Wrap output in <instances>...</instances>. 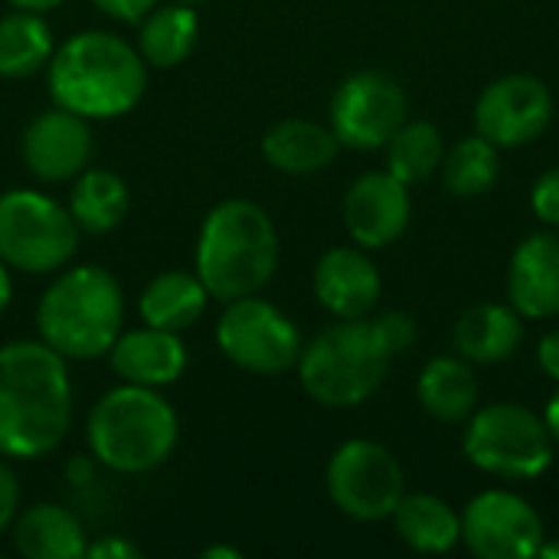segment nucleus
I'll list each match as a JSON object with an SVG mask.
<instances>
[{"instance_id":"obj_1","label":"nucleus","mask_w":559,"mask_h":559,"mask_svg":"<svg viewBox=\"0 0 559 559\" xmlns=\"http://www.w3.org/2000/svg\"><path fill=\"white\" fill-rule=\"evenodd\" d=\"M75 413L69 360L39 337L0 344V459L39 462L52 455Z\"/></svg>"},{"instance_id":"obj_2","label":"nucleus","mask_w":559,"mask_h":559,"mask_svg":"<svg viewBox=\"0 0 559 559\" xmlns=\"http://www.w3.org/2000/svg\"><path fill=\"white\" fill-rule=\"evenodd\" d=\"M147 62L138 46L111 29H79L56 43L46 62V92L88 121L131 115L147 92Z\"/></svg>"},{"instance_id":"obj_3","label":"nucleus","mask_w":559,"mask_h":559,"mask_svg":"<svg viewBox=\"0 0 559 559\" xmlns=\"http://www.w3.org/2000/svg\"><path fill=\"white\" fill-rule=\"evenodd\" d=\"M128 298L111 269L95 262H69L36 301V337L69 364L105 360L124 331Z\"/></svg>"},{"instance_id":"obj_4","label":"nucleus","mask_w":559,"mask_h":559,"mask_svg":"<svg viewBox=\"0 0 559 559\" xmlns=\"http://www.w3.org/2000/svg\"><path fill=\"white\" fill-rule=\"evenodd\" d=\"M282 239L265 206L246 197L219 200L200 223L193 272L210 298L226 305L233 298L259 295L278 272Z\"/></svg>"},{"instance_id":"obj_5","label":"nucleus","mask_w":559,"mask_h":559,"mask_svg":"<svg viewBox=\"0 0 559 559\" xmlns=\"http://www.w3.org/2000/svg\"><path fill=\"white\" fill-rule=\"evenodd\" d=\"M180 442V416L164 390L118 383L85 416V445L111 475H151L170 462Z\"/></svg>"},{"instance_id":"obj_6","label":"nucleus","mask_w":559,"mask_h":559,"mask_svg":"<svg viewBox=\"0 0 559 559\" xmlns=\"http://www.w3.org/2000/svg\"><path fill=\"white\" fill-rule=\"evenodd\" d=\"M390 364L393 357L367 314L318 331L301 347L295 373L311 403L324 409H357L383 386Z\"/></svg>"},{"instance_id":"obj_7","label":"nucleus","mask_w":559,"mask_h":559,"mask_svg":"<svg viewBox=\"0 0 559 559\" xmlns=\"http://www.w3.org/2000/svg\"><path fill=\"white\" fill-rule=\"evenodd\" d=\"M462 455L491 478L534 481L557 455V442L544 423V413L524 403H485L465 419Z\"/></svg>"},{"instance_id":"obj_8","label":"nucleus","mask_w":559,"mask_h":559,"mask_svg":"<svg viewBox=\"0 0 559 559\" xmlns=\"http://www.w3.org/2000/svg\"><path fill=\"white\" fill-rule=\"evenodd\" d=\"M82 229L69 206L36 187L0 193V262L33 278L56 275L75 262Z\"/></svg>"},{"instance_id":"obj_9","label":"nucleus","mask_w":559,"mask_h":559,"mask_svg":"<svg viewBox=\"0 0 559 559\" xmlns=\"http://www.w3.org/2000/svg\"><path fill=\"white\" fill-rule=\"evenodd\" d=\"M213 334L219 354L252 377H282L295 370L305 347L298 324L278 305L262 298V292L226 301Z\"/></svg>"},{"instance_id":"obj_10","label":"nucleus","mask_w":559,"mask_h":559,"mask_svg":"<svg viewBox=\"0 0 559 559\" xmlns=\"http://www.w3.org/2000/svg\"><path fill=\"white\" fill-rule=\"evenodd\" d=\"M324 491L344 518L357 524H380L390 521L403 501L406 472L383 442L347 439L328 459Z\"/></svg>"},{"instance_id":"obj_11","label":"nucleus","mask_w":559,"mask_h":559,"mask_svg":"<svg viewBox=\"0 0 559 559\" xmlns=\"http://www.w3.org/2000/svg\"><path fill=\"white\" fill-rule=\"evenodd\" d=\"M409 118L406 88L383 69L350 72L331 95L328 128L347 151H383Z\"/></svg>"},{"instance_id":"obj_12","label":"nucleus","mask_w":559,"mask_h":559,"mask_svg":"<svg viewBox=\"0 0 559 559\" xmlns=\"http://www.w3.org/2000/svg\"><path fill=\"white\" fill-rule=\"evenodd\" d=\"M462 544L478 559H534L547 531L537 508L511 488H485L462 511Z\"/></svg>"},{"instance_id":"obj_13","label":"nucleus","mask_w":559,"mask_h":559,"mask_svg":"<svg viewBox=\"0 0 559 559\" xmlns=\"http://www.w3.org/2000/svg\"><path fill=\"white\" fill-rule=\"evenodd\" d=\"M557 102L544 79L531 72H508L481 88L475 98V131L501 151L527 147L547 134Z\"/></svg>"},{"instance_id":"obj_14","label":"nucleus","mask_w":559,"mask_h":559,"mask_svg":"<svg viewBox=\"0 0 559 559\" xmlns=\"http://www.w3.org/2000/svg\"><path fill=\"white\" fill-rule=\"evenodd\" d=\"M92 151H95L92 121L62 105H49L36 111L20 134V157L26 170L49 187L72 183L88 167Z\"/></svg>"},{"instance_id":"obj_15","label":"nucleus","mask_w":559,"mask_h":559,"mask_svg":"<svg viewBox=\"0 0 559 559\" xmlns=\"http://www.w3.org/2000/svg\"><path fill=\"white\" fill-rule=\"evenodd\" d=\"M341 219L354 246L367 252L390 249L393 242L403 239L413 219L409 187L400 177H393L386 167L367 170L347 187L341 203Z\"/></svg>"},{"instance_id":"obj_16","label":"nucleus","mask_w":559,"mask_h":559,"mask_svg":"<svg viewBox=\"0 0 559 559\" xmlns=\"http://www.w3.org/2000/svg\"><path fill=\"white\" fill-rule=\"evenodd\" d=\"M311 292L334 321H354L377 311L383 295V278L367 249L354 242L331 246L314 262Z\"/></svg>"},{"instance_id":"obj_17","label":"nucleus","mask_w":559,"mask_h":559,"mask_svg":"<svg viewBox=\"0 0 559 559\" xmlns=\"http://www.w3.org/2000/svg\"><path fill=\"white\" fill-rule=\"evenodd\" d=\"M508 305L524 321L559 318V229H537L508 262Z\"/></svg>"},{"instance_id":"obj_18","label":"nucleus","mask_w":559,"mask_h":559,"mask_svg":"<svg viewBox=\"0 0 559 559\" xmlns=\"http://www.w3.org/2000/svg\"><path fill=\"white\" fill-rule=\"evenodd\" d=\"M105 360H108L111 373L118 377V383L167 390L187 373L190 350L183 344V334L138 324V328H124L115 337Z\"/></svg>"},{"instance_id":"obj_19","label":"nucleus","mask_w":559,"mask_h":559,"mask_svg":"<svg viewBox=\"0 0 559 559\" xmlns=\"http://www.w3.org/2000/svg\"><path fill=\"white\" fill-rule=\"evenodd\" d=\"M7 534L23 559H85L88 550V531L79 514L52 501L20 508Z\"/></svg>"},{"instance_id":"obj_20","label":"nucleus","mask_w":559,"mask_h":559,"mask_svg":"<svg viewBox=\"0 0 559 559\" xmlns=\"http://www.w3.org/2000/svg\"><path fill=\"white\" fill-rule=\"evenodd\" d=\"M524 344V318L508 301H481L452 324V350L475 367L511 360Z\"/></svg>"},{"instance_id":"obj_21","label":"nucleus","mask_w":559,"mask_h":559,"mask_svg":"<svg viewBox=\"0 0 559 559\" xmlns=\"http://www.w3.org/2000/svg\"><path fill=\"white\" fill-rule=\"evenodd\" d=\"M262 160L285 174V177H311L328 170L337 154L341 141L334 131L311 118H282L262 134Z\"/></svg>"},{"instance_id":"obj_22","label":"nucleus","mask_w":559,"mask_h":559,"mask_svg":"<svg viewBox=\"0 0 559 559\" xmlns=\"http://www.w3.org/2000/svg\"><path fill=\"white\" fill-rule=\"evenodd\" d=\"M416 403L429 419L442 426H462L481 403L475 364L459 354H439L426 360L416 377Z\"/></svg>"},{"instance_id":"obj_23","label":"nucleus","mask_w":559,"mask_h":559,"mask_svg":"<svg viewBox=\"0 0 559 559\" xmlns=\"http://www.w3.org/2000/svg\"><path fill=\"white\" fill-rule=\"evenodd\" d=\"M210 301L213 298L193 269H167L141 288L138 318H141V324L187 334L190 328L200 324Z\"/></svg>"},{"instance_id":"obj_24","label":"nucleus","mask_w":559,"mask_h":559,"mask_svg":"<svg viewBox=\"0 0 559 559\" xmlns=\"http://www.w3.org/2000/svg\"><path fill=\"white\" fill-rule=\"evenodd\" d=\"M197 39H200V13H197V3L160 0L138 23L134 46H138L141 59L147 62V69L170 72V69L183 66L193 56Z\"/></svg>"},{"instance_id":"obj_25","label":"nucleus","mask_w":559,"mask_h":559,"mask_svg":"<svg viewBox=\"0 0 559 559\" xmlns=\"http://www.w3.org/2000/svg\"><path fill=\"white\" fill-rule=\"evenodd\" d=\"M390 521L400 544L426 557H445L462 544L459 511L445 498L429 491H406Z\"/></svg>"},{"instance_id":"obj_26","label":"nucleus","mask_w":559,"mask_h":559,"mask_svg":"<svg viewBox=\"0 0 559 559\" xmlns=\"http://www.w3.org/2000/svg\"><path fill=\"white\" fill-rule=\"evenodd\" d=\"M66 206L82 233L105 236L115 233L131 213V187L111 167H85L72 183Z\"/></svg>"},{"instance_id":"obj_27","label":"nucleus","mask_w":559,"mask_h":559,"mask_svg":"<svg viewBox=\"0 0 559 559\" xmlns=\"http://www.w3.org/2000/svg\"><path fill=\"white\" fill-rule=\"evenodd\" d=\"M56 36L46 13L10 10L0 16V79H29L46 72Z\"/></svg>"},{"instance_id":"obj_28","label":"nucleus","mask_w":559,"mask_h":559,"mask_svg":"<svg viewBox=\"0 0 559 559\" xmlns=\"http://www.w3.org/2000/svg\"><path fill=\"white\" fill-rule=\"evenodd\" d=\"M442 187L459 200H478L495 190L501 177V147L488 138L465 134L455 144H445L442 167H439Z\"/></svg>"},{"instance_id":"obj_29","label":"nucleus","mask_w":559,"mask_h":559,"mask_svg":"<svg viewBox=\"0 0 559 559\" xmlns=\"http://www.w3.org/2000/svg\"><path fill=\"white\" fill-rule=\"evenodd\" d=\"M386 170L400 177L406 187L426 183L439 174L442 154H445V138L442 131L426 121V118H406L400 131L386 141Z\"/></svg>"},{"instance_id":"obj_30","label":"nucleus","mask_w":559,"mask_h":559,"mask_svg":"<svg viewBox=\"0 0 559 559\" xmlns=\"http://www.w3.org/2000/svg\"><path fill=\"white\" fill-rule=\"evenodd\" d=\"M373 318V328H377V334H380V341L386 344V350H390V357L396 360L400 354H406V350H413L416 347V341H419V324H416V318L409 314V311H373L370 314Z\"/></svg>"},{"instance_id":"obj_31","label":"nucleus","mask_w":559,"mask_h":559,"mask_svg":"<svg viewBox=\"0 0 559 559\" xmlns=\"http://www.w3.org/2000/svg\"><path fill=\"white\" fill-rule=\"evenodd\" d=\"M531 213L547 226L559 229V167L544 170L531 187Z\"/></svg>"},{"instance_id":"obj_32","label":"nucleus","mask_w":559,"mask_h":559,"mask_svg":"<svg viewBox=\"0 0 559 559\" xmlns=\"http://www.w3.org/2000/svg\"><path fill=\"white\" fill-rule=\"evenodd\" d=\"M23 508V488H20V478L16 472L10 468L7 459H0V534L10 531L16 511Z\"/></svg>"},{"instance_id":"obj_33","label":"nucleus","mask_w":559,"mask_h":559,"mask_svg":"<svg viewBox=\"0 0 559 559\" xmlns=\"http://www.w3.org/2000/svg\"><path fill=\"white\" fill-rule=\"evenodd\" d=\"M144 550L138 544H131L128 537L121 534H105L98 540H88V550L85 559H141Z\"/></svg>"},{"instance_id":"obj_34","label":"nucleus","mask_w":559,"mask_h":559,"mask_svg":"<svg viewBox=\"0 0 559 559\" xmlns=\"http://www.w3.org/2000/svg\"><path fill=\"white\" fill-rule=\"evenodd\" d=\"M160 0H92L95 10H102L105 16L118 20V23H128V26H138L144 20L147 10H154Z\"/></svg>"},{"instance_id":"obj_35","label":"nucleus","mask_w":559,"mask_h":559,"mask_svg":"<svg viewBox=\"0 0 559 559\" xmlns=\"http://www.w3.org/2000/svg\"><path fill=\"white\" fill-rule=\"evenodd\" d=\"M537 367L547 380H554L559 386V328H550L537 341Z\"/></svg>"},{"instance_id":"obj_36","label":"nucleus","mask_w":559,"mask_h":559,"mask_svg":"<svg viewBox=\"0 0 559 559\" xmlns=\"http://www.w3.org/2000/svg\"><path fill=\"white\" fill-rule=\"evenodd\" d=\"M102 465L92 459V452L88 455H75V459H69V465H66V481L69 485H75V488H85L88 481H95V472H98Z\"/></svg>"},{"instance_id":"obj_37","label":"nucleus","mask_w":559,"mask_h":559,"mask_svg":"<svg viewBox=\"0 0 559 559\" xmlns=\"http://www.w3.org/2000/svg\"><path fill=\"white\" fill-rule=\"evenodd\" d=\"M10 305H13V272L0 262V318L7 314Z\"/></svg>"},{"instance_id":"obj_38","label":"nucleus","mask_w":559,"mask_h":559,"mask_svg":"<svg viewBox=\"0 0 559 559\" xmlns=\"http://www.w3.org/2000/svg\"><path fill=\"white\" fill-rule=\"evenodd\" d=\"M544 423H547V429H550V436H554V442H557L559 449V390L544 406Z\"/></svg>"},{"instance_id":"obj_39","label":"nucleus","mask_w":559,"mask_h":559,"mask_svg":"<svg viewBox=\"0 0 559 559\" xmlns=\"http://www.w3.org/2000/svg\"><path fill=\"white\" fill-rule=\"evenodd\" d=\"M10 7H16V10H33V13H49V10H56V7H62L66 0H7Z\"/></svg>"},{"instance_id":"obj_40","label":"nucleus","mask_w":559,"mask_h":559,"mask_svg":"<svg viewBox=\"0 0 559 559\" xmlns=\"http://www.w3.org/2000/svg\"><path fill=\"white\" fill-rule=\"evenodd\" d=\"M206 559H242V550L239 547H206L203 550Z\"/></svg>"},{"instance_id":"obj_41","label":"nucleus","mask_w":559,"mask_h":559,"mask_svg":"<svg viewBox=\"0 0 559 559\" xmlns=\"http://www.w3.org/2000/svg\"><path fill=\"white\" fill-rule=\"evenodd\" d=\"M540 559H559V537H544L540 550H537Z\"/></svg>"},{"instance_id":"obj_42","label":"nucleus","mask_w":559,"mask_h":559,"mask_svg":"<svg viewBox=\"0 0 559 559\" xmlns=\"http://www.w3.org/2000/svg\"><path fill=\"white\" fill-rule=\"evenodd\" d=\"M183 3H203V0H183Z\"/></svg>"}]
</instances>
